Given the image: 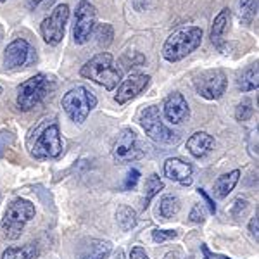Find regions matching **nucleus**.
<instances>
[{"label": "nucleus", "mask_w": 259, "mask_h": 259, "mask_svg": "<svg viewBox=\"0 0 259 259\" xmlns=\"http://www.w3.org/2000/svg\"><path fill=\"white\" fill-rule=\"evenodd\" d=\"M28 149L35 159H56L62 154L61 130L56 119H41L30 132Z\"/></svg>", "instance_id": "1"}, {"label": "nucleus", "mask_w": 259, "mask_h": 259, "mask_svg": "<svg viewBox=\"0 0 259 259\" xmlns=\"http://www.w3.org/2000/svg\"><path fill=\"white\" fill-rule=\"evenodd\" d=\"M80 74L109 92H112L121 83V69L114 66V57L109 52H100L90 61H87Z\"/></svg>", "instance_id": "2"}, {"label": "nucleus", "mask_w": 259, "mask_h": 259, "mask_svg": "<svg viewBox=\"0 0 259 259\" xmlns=\"http://www.w3.org/2000/svg\"><path fill=\"white\" fill-rule=\"evenodd\" d=\"M202 44V30L199 26L180 28L166 38L162 45V57L168 62H178L190 56Z\"/></svg>", "instance_id": "3"}, {"label": "nucleus", "mask_w": 259, "mask_h": 259, "mask_svg": "<svg viewBox=\"0 0 259 259\" xmlns=\"http://www.w3.org/2000/svg\"><path fill=\"white\" fill-rule=\"evenodd\" d=\"M54 89H56V83L44 73L28 78L18 87V97H16L18 107L21 111H31L40 102H44Z\"/></svg>", "instance_id": "4"}, {"label": "nucleus", "mask_w": 259, "mask_h": 259, "mask_svg": "<svg viewBox=\"0 0 259 259\" xmlns=\"http://www.w3.org/2000/svg\"><path fill=\"white\" fill-rule=\"evenodd\" d=\"M35 216V206L26 199H14L7 206L6 214L2 218L0 228L2 237L7 240H16L21 237L24 230V225Z\"/></svg>", "instance_id": "5"}, {"label": "nucleus", "mask_w": 259, "mask_h": 259, "mask_svg": "<svg viewBox=\"0 0 259 259\" xmlns=\"http://www.w3.org/2000/svg\"><path fill=\"white\" fill-rule=\"evenodd\" d=\"M140 126L144 128L145 135L157 144L162 145H175L178 144L180 135L169 130L161 118V112L157 106H149L140 114Z\"/></svg>", "instance_id": "6"}, {"label": "nucleus", "mask_w": 259, "mask_h": 259, "mask_svg": "<svg viewBox=\"0 0 259 259\" xmlns=\"http://www.w3.org/2000/svg\"><path fill=\"white\" fill-rule=\"evenodd\" d=\"M95 106H97V97L85 87H74L62 97V109L74 123H83Z\"/></svg>", "instance_id": "7"}, {"label": "nucleus", "mask_w": 259, "mask_h": 259, "mask_svg": "<svg viewBox=\"0 0 259 259\" xmlns=\"http://www.w3.org/2000/svg\"><path fill=\"white\" fill-rule=\"evenodd\" d=\"M68 19H69V6L68 4H61V6H57L47 18L41 21L40 33L45 44L52 45V47L61 44L66 35Z\"/></svg>", "instance_id": "8"}, {"label": "nucleus", "mask_w": 259, "mask_h": 259, "mask_svg": "<svg viewBox=\"0 0 259 259\" xmlns=\"http://www.w3.org/2000/svg\"><path fill=\"white\" fill-rule=\"evenodd\" d=\"M111 154L114 157V161L121 162V164L142 159L145 156L144 149L140 147L139 139H137V133L132 128L121 130L119 135L116 137L114 144H112Z\"/></svg>", "instance_id": "9"}, {"label": "nucleus", "mask_w": 259, "mask_h": 259, "mask_svg": "<svg viewBox=\"0 0 259 259\" xmlns=\"http://www.w3.org/2000/svg\"><path fill=\"white\" fill-rule=\"evenodd\" d=\"M97 23V11L87 0H81L74 11V24H73V38L74 44L85 45L90 40L92 33Z\"/></svg>", "instance_id": "10"}, {"label": "nucleus", "mask_w": 259, "mask_h": 259, "mask_svg": "<svg viewBox=\"0 0 259 259\" xmlns=\"http://www.w3.org/2000/svg\"><path fill=\"white\" fill-rule=\"evenodd\" d=\"M194 85L200 97L207 100H218L227 92L228 80H227V74L221 69H207L195 78Z\"/></svg>", "instance_id": "11"}, {"label": "nucleus", "mask_w": 259, "mask_h": 259, "mask_svg": "<svg viewBox=\"0 0 259 259\" xmlns=\"http://www.w3.org/2000/svg\"><path fill=\"white\" fill-rule=\"evenodd\" d=\"M35 62V49L24 38H16L4 50V66L7 69H19Z\"/></svg>", "instance_id": "12"}, {"label": "nucleus", "mask_w": 259, "mask_h": 259, "mask_svg": "<svg viewBox=\"0 0 259 259\" xmlns=\"http://www.w3.org/2000/svg\"><path fill=\"white\" fill-rule=\"evenodd\" d=\"M150 76L149 74H142V73H132L126 80H123L119 83L118 92L114 95V100L119 106H124L126 102H130L132 99L139 97V95L149 87Z\"/></svg>", "instance_id": "13"}, {"label": "nucleus", "mask_w": 259, "mask_h": 259, "mask_svg": "<svg viewBox=\"0 0 259 259\" xmlns=\"http://www.w3.org/2000/svg\"><path fill=\"white\" fill-rule=\"evenodd\" d=\"M164 118L169 121L171 124H180L182 121H185L189 118L190 109H189V102L183 97L180 92H173L169 94L164 100Z\"/></svg>", "instance_id": "14"}, {"label": "nucleus", "mask_w": 259, "mask_h": 259, "mask_svg": "<svg viewBox=\"0 0 259 259\" xmlns=\"http://www.w3.org/2000/svg\"><path fill=\"white\" fill-rule=\"evenodd\" d=\"M164 177L169 178L171 182H177L183 187H189L192 183V175H194V168L190 162H185L178 157H171L162 166Z\"/></svg>", "instance_id": "15"}, {"label": "nucleus", "mask_w": 259, "mask_h": 259, "mask_svg": "<svg viewBox=\"0 0 259 259\" xmlns=\"http://www.w3.org/2000/svg\"><path fill=\"white\" fill-rule=\"evenodd\" d=\"M214 147V139L206 132H195L194 135L187 140V150L192 154L194 157H206Z\"/></svg>", "instance_id": "16"}, {"label": "nucleus", "mask_w": 259, "mask_h": 259, "mask_svg": "<svg viewBox=\"0 0 259 259\" xmlns=\"http://www.w3.org/2000/svg\"><path fill=\"white\" fill-rule=\"evenodd\" d=\"M230 21H232V11H230L228 7H225V9L220 11V14L216 16L211 24L209 38L212 41V45L218 47L220 50L223 49V36L230 28Z\"/></svg>", "instance_id": "17"}, {"label": "nucleus", "mask_w": 259, "mask_h": 259, "mask_svg": "<svg viewBox=\"0 0 259 259\" xmlns=\"http://www.w3.org/2000/svg\"><path fill=\"white\" fill-rule=\"evenodd\" d=\"M112 244L109 240H100V239H92L87 242V245H83L80 259H107L111 254Z\"/></svg>", "instance_id": "18"}, {"label": "nucleus", "mask_w": 259, "mask_h": 259, "mask_svg": "<svg viewBox=\"0 0 259 259\" xmlns=\"http://www.w3.org/2000/svg\"><path fill=\"white\" fill-rule=\"evenodd\" d=\"M239 180H240L239 169H233V171H230V173L223 175V177H220L214 182V185H212V195H214L216 199H225L230 192L235 189Z\"/></svg>", "instance_id": "19"}, {"label": "nucleus", "mask_w": 259, "mask_h": 259, "mask_svg": "<svg viewBox=\"0 0 259 259\" xmlns=\"http://www.w3.org/2000/svg\"><path fill=\"white\" fill-rule=\"evenodd\" d=\"M257 62L256 64H250L247 69H244L240 73L239 80H237V85H239V90L242 92H250V90H257L259 81H257Z\"/></svg>", "instance_id": "20"}, {"label": "nucleus", "mask_w": 259, "mask_h": 259, "mask_svg": "<svg viewBox=\"0 0 259 259\" xmlns=\"http://www.w3.org/2000/svg\"><path fill=\"white\" fill-rule=\"evenodd\" d=\"M116 220H118L121 230L128 232L137 225V211L132 209L130 206H119L118 211H116Z\"/></svg>", "instance_id": "21"}, {"label": "nucleus", "mask_w": 259, "mask_h": 259, "mask_svg": "<svg viewBox=\"0 0 259 259\" xmlns=\"http://www.w3.org/2000/svg\"><path fill=\"white\" fill-rule=\"evenodd\" d=\"M36 247L33 244H26L23 247H7L4 250L2 259H35Z\"/></svg>", "instance_id": "22"}, {"label": "nucleus", "mask_w": 259, "mask_h": 259, "mask_svg": "<svg viewBox=\"0 0 259 259\" xmlns=\"http://www.w3.org/2000/svg\"><path fill=\"white\" fill-rule=\"evenodd\" d=\"M180 211V200L175 195H164L159 202V209L157 212L161 214V218L171 220L173 216H177Z\"/></svg>", "instance_id": "23"}, {"label": "nucleus", "mask_w": 259, "mask_h": 259, "mask_svg": "<svg viewBox=\"0 0 259 259\" xmlns=\"http://www.w3.org/2000/svg\"><path fill=\"white\" fill-rule=\"evenodd\" d=\"M239 16L245 24L252 23L257 16V0H239Z\"/></svg>", "instance_id": "24"}, {"label": "nucleus", "mask_w": 259, "mask_h": 259, "mask_svg": "<svg viewBox=\"0 0 259 259\" xmlns=\"http://www.w3.org/2000/svg\"><path fill=\"white\" fill-rule=\"evenodd\" d=\"M95 38H97V44L102 49H107L114 40V28L111 26L109 23H102L97 26L95 30Z\"/></svg>", "instance_id": "25"}, {"label": "nucleus", "mask_w": 259, "mask_h": 259, "mask_svg": "<svg viewBox=\"0 0 259 259\" xmlns=\"http://www.w3.org/2000/svg\"><path fill=\"white\" fill-rule=\"evenodd\" d=\"M162 189H164V183H162V180L159 178V175H156V173L149 175V178L145 180V202H149V200L152 199L154 195L159 194Z\"/></svg>", "instance_id": "26"}, {"label": "nucleus", "mask_w": 259, "mask_h": 259, "mask_svg": "<svg viewBox=\"0 0 259 259\" xmlns=\"http://www.w3.org/2000/svg\"><path fill=\"white\" fill-rule=\"evenodd\" d=\"M252 112H254V107H252V100L245 97L242 102L237 106V109H235V118L239 119V121H247L250 116H252Z\"/></svg>", "instance_id": "27"}, {"label": "nucleus", "mask_w": 259, "mask_h": 259, "mask_svg": "<svg viewBox=\"0 0 259 259\" xmlns=\"http://www.w3.org/2000/svg\"><path fill=\"white\" fill-rule=\"evenodd\" d=\"M178 237V232L177 230H154L152 232V240L156 244H162V242H168V240H173Z\"/></svg>", "instance_id": "28"}, {"label": "nucleus", "mask_w": 259, "mask_h": 259, "mask_svg": "<svg viewBox=\"0 0 259 259\" xmlns=\"http://www.w3.org/2000/svg\"><path fill=\"white\" fill-rule=\"evenodd\" d=\"M189 218L192 223H202V221L206 220V207H204L202 204H195V206L192 207Z\"/></svg>", "instance_id": "29"}, {"label": "nucleus", "mask_w": 259, "mask_h": 259, "mask_svg": "<svg viewBox=\"0 0 259 259\" xmlns=\"http://www.w3.org/2000/svg\"><path fill=\"white\" fill-rule=\"evenodd\" d=\"M56 0H28V6L33 11H47L54 6Z\"/></svg>", "instance_id": "30"}, {"label": "nucleus", "mask_w": 259, "mask_h": 259, "mask_svg": "<svg viewBox=\"0 0 259 259\" xmlns=\"http://www.w3.org/2000/svg\"><path fill=\"white\" fill-rule=\"evenodd\" d=\"M140 178V173L139 169H130L128 175H126V180H124V190H132L137 187V182Z\"/></svg>", "instance_id": "31"}, {"label": "nucleus", "mask_w": 259, "mask_h": 259, "mask_svg": "<svg viewBox=\"0 0 259 259\" xmlns=\"http://www.w3.org/2000/svg\"><path fill=\"white\" fill-rule=\"evenodd\" d=\"M130 259H150V257L147 256L145 249H142L140 245H137V247H133L132 252H130Z\"/></svg>", "instance_id": "32"}, {"label": "nucleus", "mask_w": 259, "mask_h": 259, "mask_svg": "<svg viewBox=\"0 0 259 259\" xmlns=\"http://www.w3.org/2000/svg\"><path fill=\"white\" fill-rule=\"evenodd\" d=\"M164 259H194V257H192V256H187V254L183 252L182 249H175V250H171V252L166 254Z\"/></svg>", "instance_id": "33"}, {"label": "nucleus", "mask_w": 259, "mask_h": 259, "mask_svg": "<svg viewBox=\"0 0 259 259\" xmlns=\"http://www.w3.org/2000/svg\"><path fill=\"white\" fill-rule=\"evenodd\" d=\"M249 230H250V235L257 240V212L250 218V223H249Z\"/></svg>", "instance_id": "34"}, {"label": "nucleus", "mask_w": 259, "mask_h": 259, "mask_svg": "<svg viewBox=\"0 0 259 259\" xmlns=\"http://www.w3.org/2000/svg\"><path fill=\"white\" fill-rule=\"evenodd\" d=\"M199 194L202 195L204 199H206V204H207V206H209V211H211V212H216V206H214V202H212V200H211L209 195H207L206 192H204L202 189H199Z\"/></svg>", "instance_id": "35"}, {"label": "nucleus", "mask_w": 259, "mask_h": 259, "mask_svg": "<svg viewBox=\"0 0 259 259\" xmlns=\"http://www.w3.org/2000/svg\"><path fill=\"white\" fill-rule=\"evenodd\" d=\"M149 6V0H133V7L137 11H144Z\"/></svg>", "instance_id": "36"}, {"label": "nucleus", "mask_w": 259, "mask_h": 259, "mask_svg": "<svg viewBox=\"0 0 259 259\" xmlns=\"http://www.w3.org/2000/svg\"><path fill=\"white\" fill-rule=\"evenodd\" d=\"M112 259H126V257H124V252H123V250L118 249V250H116V254H114V257H112Z\"/></svg>", "instance_id": "37"}, {"label": "nucleus", "mask_w": 259, "mask_h": 259, "mask_svg": "<svg viewBox=\"0 0 259 259\" xmlns=\"http://www.w3.org/2000/svg\"><path fill=\"white\" fill-rule=\"evenodd\" d=\"M0 94H2V87H0Z\"/></svg>", "instance_id": "38"}, {"label": "nucleus", "mask_w": 259, "mask_h": 259, "mask_svg": "<svg viewBox=\"0 0 259 259\" xmlns=\"http://www.w3.org/2000/svg\"><path fill=\"white\" fill-rule=\"evenodd\" d=\"M0 2H7V0H0Z\"/></svg>", "instance_id": "39"}]
</instances>
